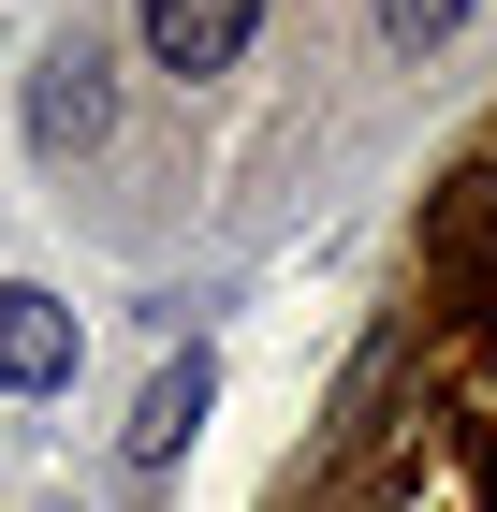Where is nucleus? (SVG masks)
Wrapping results in <instances>:
<instances>
[{
  "instance_id": "39448f33",
  "label": "nucleus",
  "mask_w": 497,
  "mask_h": 512,
  "mask_svg": "<svg viewBox=\"0 0 497 512\" xmlns=\"http://www.w3.org/2000/svg\"><path fill=\"white\" fill-rule=\"evenodd\" d=\"M454 15H468V0H381V44H439Z\"/></svg>"
},
{
  "instance_id": "20e7f679",
  "label": "nucleus",
  "mask_w": 497,
  "mask_h": 512,
  "mask_svg": "<svg viewBox=\"0 0 497 512\" xmlns=\"http://www.w3.org/2000/svg\"><path fill=\"white\" fill-rule=\"evenodd\" d=\"M205 395H220V366H205V352H176L147 395H132V425H117V439H132V469H161V454H176V439L205 425Z\"/></svg>"
},
{
  "instance_id": "f03ea898",
  "label": "nucleus",
  "mask_w": 497,
  "mask_h": 512,
  "mask_svg": "<svg viewBox=\"0 0 497 512\" xmlns=\"http://www.w3.org/2000/svg\"><path fill=\"white\" fill-rule=\"evenodd\" d=\"M249 30H264V0H132V44H147V74H176V88L234 74Z\"/></svg>"
},
{
  "instance_id": "7ed1b4c3",
  "label": "nucleus",
  "mask_w": 497,
  "mask_h": 512,
  "mask_svg": "<svg viewBox=\"0 0 497 512\" xmlns=\"http://www.w3.org/2000/svg\"><path fill=\"white\" fill-rule=\"evenodd\" d=\"M59 381H74V308L0 278V395H59Z\"/></svg>"
},
{
  "instance_id": "f257e3e1",
  "label": "nucleus",
  "mask_w": 497,
  "mask_h": 512,
  "mask_svg": "<svg viewBox=\"0 0 497 512\" xmlns=\"http://www.w3.org/2000/svg\"><path fill=\"white\" fill-rule=\"evenodd\" d=\"M103 132H117V59L74 30V44H44V74H30V147L44 161H88Z\"/></svg>"
}]
</instances>
